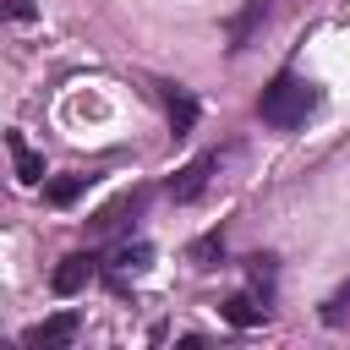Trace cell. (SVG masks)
<instances>
[{"mask_svg":"<svg viewBox=\"0 0 350 350\" xmlns=\"http://www.w3.org/2000/svg\"><path fill=\"white\" fill-rule=\"evenodd\" d=\"M345 312H350V284H345V290H334V295H328V312H323V317H328V323H339V317H345Z\"/></svg>","mask_w":350,"mask_h":350,"instance_id":"10","label":"cell"},{"mask_svg":"<svg viewBox=\"0 0 350 350\" xmlns=\"http://www.w3.org/2000/svg\"><path fill=\"white\" fill-rule=\"evenodd\" d=\"M82 186H88V175H60V180H49V186H44V197H49L55 208H66V202H77V197H82Z\"/></svg>","mask_w":350,"mask_h":350,"instance_id":"9","label":"cell"},{"mask_svg":"<svg viewBox=\"0 0 350 350\" xmlns=\"http://www.w3.org/2000/svg\"><path fill=\"white\" fill-rule=\"evenodd\" d=\"M88 279H93V257L88 252H71V257H60V268H55L49 284H55V295H77Z\"/></svg>","mask_w":350,"mask_h":350,"instance_id":"5","label":"cell"},{"mask_svg":"<svg viewBox=\"0 0 350 350\" xmlns=\"http://www.w3.org/2000/svg\"><path fill=\"white\" fill-rule=\"evenodd\" d=\"M213 164H219L213 153H202V159H191V164H186V170H180V175L170 180V197H175V202H191V197H202V186H208V175H213Z\"/></svg>","mask_w":350,"mask_h":350,"instance_id":"4","label":"cell"},{"mask_svg":"<svg viewBox=\"0 0 350 350\" xmlns=\"http://www.w3.org/2000/svg\"><path fill=\"white\" fill-rule=\"evenodd\" d=\"M262 312H268V306H257L252 295H230V301H224V317H230L235 328H257V323H262Z\"/></svg>","mask_w":350,"mask_h":350,"instance_id":"8","label":"cell"},{"mask_svg":"<svg viewBox=\"0 0 350 350\" xmlns=\"http://www.w3.org/2000/svg\"><path fill=\"white\" fill-rule=\"evenodd\" d=\"M33 11H38V5H33V0H5V16H11V22H27V16H33Z\"/></svg>","mask_w":350,"mask_h":350,"instance_id":"12","label":"cell"},{"mask_svg":"<svg viewBox=\"0 0 350 350\" xmlns=\"http://www.w3.org/2000/svg\"><path fill=\"white\" fill-rule=\"evenodd\" d=\"M164 104H170V131L186 137V131L197 126V98H191L186 88H164Z\"/></svg>","mask_w":350,"mask_h":350,"instance_id":"6","label":"cell"},{"mask_svg":"<svg viewBox=\"0 0 350 350\" xmlns=\"http://www.w3.org/2000/svg\"><path fill=\"white\" fill-rule=\"evenodd\" d=\"M312 109H317V88H312L306 77H295V71H279V77L262 88V98H257V115H262L268 126H279V131L306 126Z\"/></svg>","mask_w":350,"mask_h":350,"instance_id":"1","label":"cell"},{"mask_svg":"<svg viewBox=\"0 0 350 350\" xmlns=\"http://www.w3.org/2000/svg\"><path fill=\"white\" fill-rule=\"evenodd\" d=\"M120 268H148V246H120Z\"/></svg>","mask_w":350,"mask_h":350,"instance_id":"11","label":"cell"},{"mask_svg":"<svg viewBox=\"0 0 350 350\" xmlns=\"http://www.w3.org/2000/svg\"><path fill=\"white\" fill-rule=\"evenodd\" d=\"M268 5H273V0H252V5H246V11H241V16L230 22V49H241V44L252 38V27H257V22L268 16Z\"/></svg>","mask_w":350,"mask_h":350,"instance_id":"7","label":"cell"},{"mask_svg":"<svg viewBox=\"0 0 350 350\" xmlns=\"http://www.w3.org/2000/svg\"><path fill=\"white\" fill-rule=\"evenodd\" d=\"M71 339H77V312H55V317H44V323H33V328L22 334L27 350H60V345H71Z\"/></svg>","mask_w":350,"mask_h":350,"instance_id":"2","label":"cell"},{"mask_svg":"<svg viewBox=\"0 0 350 350\" xmlns=\"http://www.w3.org/2000/svg\"><path fill=\"white\" fill-rule=\"evenodd\" d=\"M5 153H11V170H16V180H22V186H38V180H44V159L27 148V137H22V131H5Z\"/></svg>","mask_w":350,"mask_h":350,"instance_id":"3","label":"cell"}]
</instances>
